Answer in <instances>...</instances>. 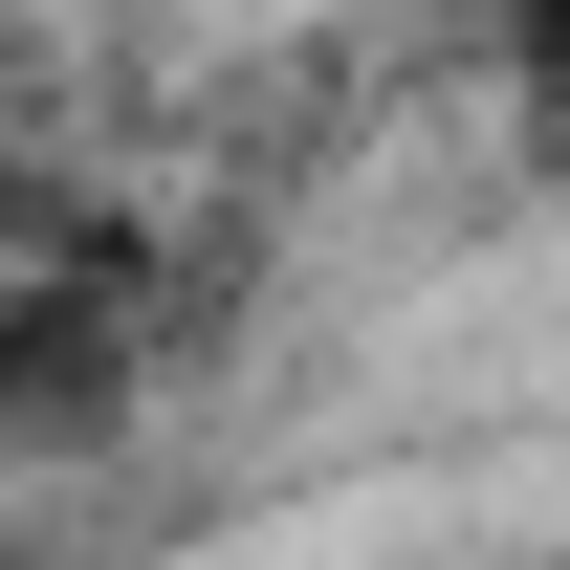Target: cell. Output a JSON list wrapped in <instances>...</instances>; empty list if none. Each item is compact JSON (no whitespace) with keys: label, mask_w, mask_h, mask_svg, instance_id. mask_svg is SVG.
<instances>
[{"label":"cell","mask_w":570,"mask_h":570,"mask_svg":"<svg viewBox=\"0 0 570 570\" xmlns=\"http://www.w3.org/2000/svg\"><path fill=\"white\" fill-rule=\"evenodd\" d=\"M504 67L549 88V154H570V22H527V45H504Z\"/></svg>","instance_id":"6da1fadb"}]
</instances>
